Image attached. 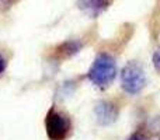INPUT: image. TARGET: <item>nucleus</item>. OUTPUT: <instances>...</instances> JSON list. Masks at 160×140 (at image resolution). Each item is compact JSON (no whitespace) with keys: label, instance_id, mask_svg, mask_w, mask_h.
Masks as SVG:
<instances>
[{"label":"nucleus","instance_id":"1","mask_svg":"<svg viewBox=\"0 0 160 140\" xmlns=\"http://www.w3.org/2000/svg\"><path fill=\"white\" fill-rule=\"evenodd\" d=\"M117 74V65L112 56L108 53H100L94 59L87 76L88 80L97 87H107L111 81L114 80Z\"/></svg>","mask_w":160,"mask_h":140},{"label":"nucleus","instance_id":"2","mask_svg":"<svg viewBox=\"0 0 160 140\" xmlns=\"http://www.w3.org/2000/svg\"><path fill=\"white\" fill-rule=\"evenodd\" d=\"M72 123L70 119L56 108H51L45 118V130L49 140H65L69 136Z\"/></svg>","mask_w":160,"mask_h":140},{"label":"nucleus","instance_id":"3","mask_svg":"<svg viewBox=\"0 0 160 140\" xmlns=\"http://www.w3.org/2000/svg\"><path fill=\"white\" fill-rule=\"evenodd\" d=\"M121 85L128 94H138L145 85V73L138 63H128L121 71Z\"/></svg>","mask_w":160,"mask_h":140},{"label":"nucleus","instance_id":"4","mask_svg":"<svg viewBox=\"0 0 160 140\" xmlns=\"http://www.w3.org/2000/svg\"><path fill=\"white\" fill-rule=\"evenodd\" d=\"M114 0H78V7L88 17H97L105 11Z\"/></svg>","mask_w":160,"mask_h":140},{"label":"nucleus","instance_id":"5","mask_svg":"<svg viewBox=\"0 0 160 140\" xmlns=\"http://www.w3.org/2000/svg\"><path fill=\"white\" fill-rule=\"evenodd\" d=\"M96 113H97L98 122L102 125L111 123V122H114L117 118V111L114 109L112 105H110L108 102H101V104L97 105Z\"/></svg>","mask_w":160,"mask_h":140},{"label":"nucleus","instance_id":"6","mask_svg":"<svg viewBox=\"0 0 160 140\" xmlns=\"http://www.w3.org/2000/svg\"><path fill=\"white\" fill-rule=\"evenodd\" d=\"M79 49H80L79 42L68 41V42H65V44H62L61 46H58V49H56V56L61 59H66V58H70L72 55H75Z\"/></svg>","mask_w":160,"mask_h":140},{"label":"nucleus","instance_id":"7","mask_svg":"<svg viewBox=\"0 0 160 140\" xmlns=\"http://www.w3.org/2000/svg\"><path fill=\"white\" fill-rule=\"evenodd\" d=\"M153 66L160 71V49H158L153 55Z\"/></svg>","mask_w":160,"mask_h":140},{"label":"nucleus","instance_id":"8","mask_svg":"<svg viewBox=\"0 0 160 140\" xmlns=\"http://www.w3.org/2000/svg\"><path fill=\"white\" fill-rule=\"evenodd\" d=\"M4 69H6V59H4V56L0 53V74L4 71Z\"/></svg>","mask_w":160,"mask_h":140},{"label":"nucleus","instance_id":"9","mask_svg":"<svg viewBox=\"0 0 160 140\" xmlns=\"http://www.w3.org/2000/svg\"><path fill=\"white\" fill-rule=\"evenodd\" d=\"M129 140H146V138L143 135H141V133H135Z\"/></svg>","mask_w":160,"mask_h":140}]
</instances>
